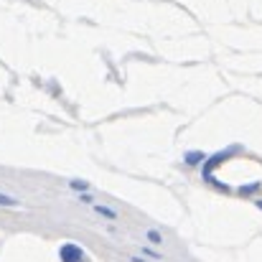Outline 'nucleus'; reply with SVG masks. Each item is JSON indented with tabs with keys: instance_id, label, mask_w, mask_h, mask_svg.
I'll return each instance as SVG.
<instances>
[{
	"instance_id": "423d86ee",
	"label": "nucleus",
	"mask_w": 262,
	"mask_h": 262,
	"mask_svg": "<svg viewBox=\"0 0 262 262\" xmlns=\"http://www.w3.org/2000/svg\"><path fill=\"white\" fill-rule=\"evenodd\" d=\"M262 183L260 181H255V183H250V186H242V188H239V191H242V193H255V191H257V188H260Z\"/></svg>"
},
{
	"instance_id": "f03ea898",
	"label": "nucleus",
	"mask_w": 262,
	"mask_h": 262,
	"mask_svg": "<svg viewBox=\"0 0 262 262\" xmlns=\"http://www.w3.org/2000/svg\"><path fill=\"white\" fill-rule=\"evenodd\" d=\"M183 161H186L188 166H196V163H201V161H204V153H186V156H183Z\"/></svg>"
},
{
	"instance_id": "f257e3e1",
	"label": "nucleus",
	"mask_w": 262,
	"mask_h": 262,
	"mask_svg": "<svg viewBox=\"0 0 262 262\" xmlns=\"http://www.w3.org/2000/svg\"><path fill=\"white\" fill-rule=\"evenodd\" d=\"M59 257H61V262H84V252H82V247H79V245L67 242V245H61Z\"/></svg>"
},
{
	"instance_id": "1a4fd4ad",
	"label": "nucleus",
	"mask_w": 262,
	"mask_h": 262,
	"mask_svg": "<svg viewBox=\"0 0 262 262\" xmlns=\"http://www.w3.org/2000/svg\"><path fill=\"white\" fill-rule=\"evenodd\" d=\"M257 206H260V209H262V201H257Z\"/></svg>"
},
{
	"instance_id": "7ed1b4c3",
	"label": "nucleus",
	"mask_w": 262,
	"mask_h": 262,
	"mask_svg": "<svg viewBox=\"0 0 262 262\" xmlns=\"http://www.w3.org/2000/svg\"><path fill=\"white\" fill-rule=\"evenodd\" d=\"M94 211L102 214V216H107V219H117V214H115L112 209H107V206H94Z\"/></svg>"
},
{
	"instance_id": "39448f33",
	"label": "nucleus",
	"mask_w": 262,
	"mask_h": 262,
	"mask_svg": "<svg viewBox=\"0 0 262 262\" xmlns=\"http://www.w3.org/2000/svg\"><path fill=\"white\" fill-rule=\"evenodd\" d=\"M69 186H72L74 191H87V188H89L87 181H69Z\"/></svg>"
},
{
	"instance_id": "6e6552de",
	"label": "nucleus",
	"mask_w": 262,
	"mask_h": 262,
	"mask_svg": "<svg viewBox=\"0 0 262 262\" xmlns=\"http://www.w3.org/2000/svg\"><path fill=\"white\" fill-rule=\"evenodd\" d=\"M133 262H145V260H138V257H135V260H133Z\"/></svg>"
},
{
	"instance_id": "0eeeda50",
	"label": "nucleus",
	"mask_w": 262,
	"mask_h": 262,
	"mask_svg": "<svg viewBox=\"0 0 262 262\" xmlns=\"http://www.w3.org/2000/svg\"><path fill=\"white\" fill-rule=\"evenodd\" d=\"M148 239H150L153 245H161V242H163V239H161V234H158L156 229H150V232H148Z\"/></svg>"
},
{
	"instance_id": "20e7f679",
	"label": "nucleus",
	"mask_w": 262,
	"mask_h": 262,
	"mask_svg": "<svg viewBox=\"0 0 262 262\" xmlns=\"http://www.w3.org/2000/svg\"><path fill=\"white\" fill-rule=\"evenodd\" d=\"M0 206H18V199H13V196H5V193H0Z\"/></svg>"
}]
</instances>
